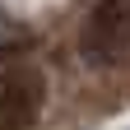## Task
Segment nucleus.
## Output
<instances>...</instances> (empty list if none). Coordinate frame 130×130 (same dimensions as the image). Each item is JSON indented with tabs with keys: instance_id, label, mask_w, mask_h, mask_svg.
I'll list each match as a JSON object with an SVG mask.
<instances>
[{
	"instance_id": "nucleus-2",
	"label": "nucleus",
	"mask_w": 130,
	"mask_h": 130,
	"mask_svg": "<svg viewBox=\"0 0 130 130\" xmlns=\"http://www.w3.org/2000/svg\"><path fill=\"white\" fill-rule=\"evenodd\" d=\"M37 116V79L28 70L0 74V130H28Z\"/></svg>"
},
{
	"instance_id": "nucleus-1",
	"label": "nucleus",
	"mask_w": 130,
	"mask_h": 130,
	"mask_svg": "<svg viewBox=\"0 0 130 130\" xmlns=\"http://www.w3.org/2000/svg\"><path fill=\"white\" fill-rule=\"evenodd\" d=\"M79 46L93 65H116L130 51V0H98L84 19Z\"/></svg>"
}]
</instances>
